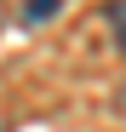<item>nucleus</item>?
Segmentation results:
<instances>
[{
	"label": "nucleus",
	"instance_id": "f257e3e1",
	"mask_svg": "<svg viewBox=\"0 0 126 132\" xmlns=\"http://www.w3.org/2000/svg\"><path fill=\"white\" fill-rule=\"evenodd\" d=\"M69 0H23V23H46V17H57Z\"/></svg>",
	"mask_w": 126,
	"mask_h": 132
},
{
	"label": "nucleus",
	"instance_id": "f03ea898",
	"mask_svg": "<svg viewBox=\"0 0 126 132\" xmlns=\"http://www.w3.org/2000/svg\"><path fill=\"white\" fill-rule=\"evenodd\" d=\"M103 23L115 29V46L126 52V0H109V6H103Z\"/></svg>",
	"mask_w": 126,
	"mask_h": 132
},
{
	"label": "nucleus",
	"instance_id": "7ed1b4c3",
	"mask_svg": "<svg viewBox=\"0 0 126 132\" xmlns=\"http://www.w3.org/2000/svg\"><path fill=\"white\" fill-rule=\"evenodd\" d=\"M115 115H120V121H126V80H120V86H115Z\"/></svg>",
	"mask_w": 126,
	"mask_h": 132
},
{
	"label": "nucleus",
	"instance_id": "20e7f679",
	"mask_svg": "<svg viewBox=\"0 0 126 132\" xmlns=\"http://www.w3.org/2000/svg\"><path fill=\"white\" fill-rule=\"evenodd\" d=\"M0 29H6V0H0Z\"/></svg>",
	"mask_w": 126,
	"mask_h": 132
}]
</instances>
